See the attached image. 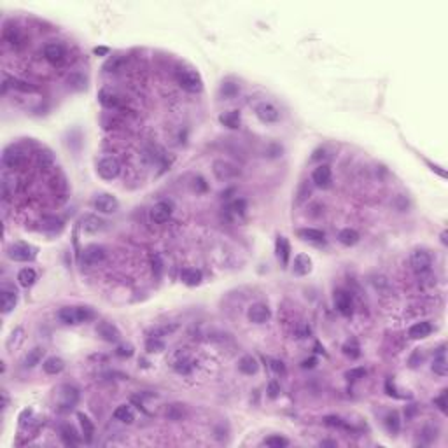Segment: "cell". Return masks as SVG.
<instances>
[{"instance_id":"1","label":"cell","mask_w":448,"mask_h":448,"mask_svg":"<svg viewBox=\"0 0 448 448\" xmlns=\"http://www.w3.org/2000/svg\"><path fill=\"white\" fill-rule=\"evenodd\" d=\"M175 79L181 88L189 91V93H200L203 88L202 77H200L198 72H195L193 68H179V70L175 72Z\"/></svg>"},{"instance_id":"2","label":"cell","mask_w":448,"mask_h":448,"mask_svg":"<svg viewBox=\"0 0 448 448\" xmlns=\"http://www.w3.org/2000/svg\"><path fill=\"white\" fill-rule=\"evenodd\" d=\"M7 256L18 263H28L37 257V247L25 244V242H16L7 247Z\"/></svg>"},{"instance_id":"3","label":"cell","mask_w":448,"mask_h":448,"mask_svg":"<svg viewBox=\"0 0 448 448\" xmlns=\"http://www.w3.org/2000/svg\"><path fill=\"white\" fill-rule=\"evenodd\" d=\"M212 172H214L215 179L219 181H233V179H238L240 177V168H238L237 165H233V163L230 161H224V159H217V161H214V165H212Z\"/></svg>"},{"instance_id":"4","label":"cell","mask_w":448,"mask_h":448,"mask_svg":"<svg viewBox=\"0 0 448 448\" xmlns=\"http://www.w3.org/2000/svg\"><path fill=\"white\" fill-rule=\"evenodd\" d=\"M91 205H93L95 210H98L100 214H114V212L119 210V202H117V198L114 195H111V193H100V195H97L93 198V202H91Z\"/></svg>"},{"instance_id":"5","label":"cell","mask_w":448,"mask_h":448,"mask_svg":"<svg viewBox=\"0 0 448 448\" xmlns=\"http://www.w3.org/2000/svg\"><path fill=\"white\" fill-rule=\"evenodd\" d=\"M97 172H98V175H100L102 179L112 181V179H116V177L119 175L121 165H119V161H117L116 158L107 156V158H104V159H100V161H98Z\"/></svg>"},{"instance_id":"6","label":"cell","mask_w":448,"mask_h":448,"mask_svg":"<svg viewBox=\"0 0 448 448\" xmlns=\"http://www.w3.org/2000/svg\"><path fill=\"white\" fill-rule=\"evenodd\" d=\"M431 266H432V259H431V254H429L427 250L419 249L412 254V268L417 275H424V273H427L429 270H431Z\"/></svg>"},{"instance_id":"7","label":"cell","mask_w":448,"mask_h":448,"mask_svg":"<svg viewBox=\"0 0 448 448\" xmlns=\"http://www.w3.org/2000/svg\"><path fill=\"white\" fill-rule=\"evenodd\" d=\"M104 259H105V249L97 244L88 245L81 254V263L86 264V266H93V264L102 263Z\"/></svg>"},{"instance_id":"8","label":"cell","mask_w":448,"mask_h":448,"mask_svg":"<svg viewBox=\"0 0 448 448\" xmlns=\"http://www.w3.org/2000/svg\"><path fill=\"white\" fill-rule=\"evenodd\" d=\"M18 305V292L14 287L4 284L2 291H0V308L2 313H11Z\"/></svg>"},{"instance_id":"9","label":"cell","mask_w":448,"mask_h":448,"mask_svg":"<svg viewBox=\"0 0 448 448\" xmlns=\"http://www.w3.org/2000/svg\"><path fill=\"white\" fill-rule=\"evenodd\" d=\"M79 401V390L74 385H62L60 389V406L63 412L72 410Z\"/></svg>"},{"instance_id":"10","label":"cell","mask_w":448,"mask_h":448,"mask_svg":"<svg viewBox=\"0 0 448 448\" xmlns=\"http://www.w3.org/2000/svg\"><path fill=\"white\" fill-rule=\"evenodd\" d=\"M270 317H272V310L264 303H254L247 312V319L254 324H264L270 321Z\"/></svg>"},{"instance_id":"11","label":"cell","mask_w":448,"mask_h":448,"mask_svg":"<svg viewBox=\"0 0 448 448\" xmlns=\"http://www.w3.org/2000/svg\"><path fill=\"white\" fill-rule=\"evenodd\" d=\"M256 116L257 119L261 121V123H277V121L280 119V112L279 109L275 107V105L272 104H266V102H263V104H259L256 107Z\"/></svg>"},{"instance_id":"12","label":"cell","mask_w":448,"mask_h":448,"mask_svg":"<svg viewBox=\"0 0 448 448\" xmlns=\"http://www.w3.org/2000/svg\"><path fill=\"white\" fill-rule=\"evenodd\" d=\"M97 335L100 336L104 341H107V343H116V341H119V338H121L119 329H117L112 322H107V321L98 322Z\"/></svg>"},{"instance_id":"13","label":"cell","mask_w":448,"mask_h":448,"mask_svg":"<svg viewBox=\"0 0 448 448\" xmlns=\"http://www.w3.org/2000/svg\"><path fill=\"white\" fill-rule=\"evenodd\" d=\"M65 48H63L62 44H48L44 48V58L48 60L49 63H53V65H62L63 62H65Z\"/></svg>"},{"instance_id":"14","label":"cell","mask_w":448,"mask_h":448,"mask_svg":"<svg viewBox=\"0 0 448 448\" xmlns=\"http://www.w3.org/2000/svg\"><path fill=\"white\" fill-rule=\"evenodd\" d=\"M312 182L317 188H329L333 182V173L329 165H319L312 173Z\"/></svg>"},{"instance_id":"15","label":"cell","mask_w":448,"mask_h":448,"mask_svg":"<svg viewBox=\"0 0 448 448\" xmlns=\"http://www.w3.org/2000/svg\"><path fill=\"white\" fill-rule=\"evenodd\" d=\"M335 306L343 317H350L354 312V305H352V298L348 292L345 291H336L335 292Z\"/></svg>"},{"instance_id":"16","label":"cell","mask_w":448,"mask_h":448,"mask_svg":"<svg viewBox=\"0 0 448 448\" xmlns=\"http://www.w3.org/2000/svg\"><path fill=\"white\" fill-rule=\"evenodd\" d=\"M172 203L168 202H159L154 205L153 208H151V219H153L154 222L158 224H163L166 222L170 217H172Z\"/></svg>"},{"instance_id":"17","label":"cell","mask_w":448,"mask_h":448,"mask_svg":"<svg viewBox=\"0 0 448 448\" xmlns=\"http://www.w3.org/2000/svg\"><path fill=\"white\" fill-rule=\"evenodd\" d=\"M81 226H82V230H84L86 233H98V231L104 230L105 222L102 221L98 215L86 214V215H82V219H81Z\"/></svg>"},{"instance_id":"18","label":"cell","mask_w":448,"mask_h":448,"mask_svg":"<svg viewBox=\"0 0 448 448\" xmlns=\"http://www.w3.org/2000/svg\"><path fill=\"white\" fill-rule=\"evenodd\" d=\"M275 252L279 261L282 263V266L286 268L289 264V257H291V245L287 242L286 237H279L277 238V244H275Z\"/></svg>"},{"instance_id":"19","label":"cell","mask_w":448,"mask_h":448,"mask_svg":"<svg viewBox=\"0 0 448 448\" xmlns=\"http://www.w3.org/2000/svg\"><path fill=\"white\" fill-rule=\"evenodd\" d=\"M431 333H432V324L427 321L417 322V324H413L412 328L408 329V336L412 338V340H424V338H427Z\"/></svg>"},{"instance_id":"20","label":"cell","mask_w":448,"mask_h":448,"mask_svg":"<svg viewBox=\"0 0 448 448\" xmlns=\"http://www.w3.org/2000/svg\"><path fill=\"white\" fill-rule=\"evenodd\" d=\"M292 272L299 277L308 275V273L312 272V259H310L306 254H298V256L294 257V263H292Z\"/></svg>"},{"instance_id":"21","label":"cell","mask_w":448,"mask_h":448,"mask_svg":"<svg viewBox=\"0 0 448 448\" xmlns=\"http://www.w3.org/2000/svg\"><path fill=\"white\" fill-rule=\"evenodd\" d=\"M2 161L7 168H20L23 163H25V156H23L21 151H18L13 147V149H7L6 153H4Z\"/></svg>"},{"instance_id":"22","label":"cell","mask_w":448,"mask_h":448,"mask_svg":"<svg viewBox=\"0 0 448 448\" xmlns=\"http://www.w3.org/2000/svg\"><path fill=\"white\" fill-rule=\"evenodd\" d=\"M446 355H445V345H441V347L438 348V352H436L434 355V361H432V371H434L436 375H439V377H446Z\"/></svg>"},{"instance_id":"23","label":"cell","mask_w":448,"mask_h":448,"mask_svg":"<svg viewBox=\"0 0 448 448\" xmlns=\"http://www.w3.org/2000/svg\"><path fill=\"white\" fill-rule=\"evenodd\" d=\"M202 279H203L202 272L196 268H184L181 272V280L189 287H196L200 282H202Z\"/></svg>"},{"instance_id":"24","label":"cell","mask_w":448,"mask_h":448,"mask_svg":"<svg viewBox=\"0 0 448 448\" xmlns=\"http://www.w3.org/2000/svg\"><path fill=\"white\" fill-rule=\"evenodd\" d=\"M7 88L23 91V93H35L37 91V88L33 84H30V82H26V81H21V79H16V77L6 79V82H4V93L7 91Z\"/></svg>"},{"instance_id":"25","label":"cell","mask_w":448,"mask_h":448,"mask_svg":"<svg viewBox=\"0 0 448 448\" xmlns=\"http://www.w3.org/2000/svg\"><path fill=\"white\" fill-rule=\"evenodd\" d=\"M298 237L306 242H313V244H324V240H326L324 231L317 230V228H305V230H299Z\"/></svg>"},{"instance_id":"26","label":"cell","mask_w":448,"mask_h":448,"mask_svg":"<svg viewBox=\"0 0 448 448\" xmlns=\"http://www.w3.org/2000/svg\"><path fill=\"white\" fill-rule=\"evenodd\" d=\"M219 121H221L222 126L230 128V130H237V128H240L242 116L238 111H230V112L221 114V116H219Z\"/></svg>"},{"instance_id":"27","label":"cell","mask_w":448,"mask_h":448,"mask_svg":"<svg viewBox=\"0 0 448 448\" xmlns=\"http://www.w3.org/2000/svg\"><path fill=\"white\" fill-rule=\"evenodd\" d=\"M44 352L46 350L42 347H35V348H32V350H28V354L23 357V368H26V370H30V368H35L37 364L42 361Z\"/></svg>"},{"instance_id":"28","label":"cell","mask_w":448,"mask_h":448,"mask_svg":"<svg viewBox=\"0 0 448 448\" xmlns=\"http://www.w3.org/2000/svg\"><path fill=\"white\" fill-rule=\"evenodd\" d=\"M63 368H65V361H63L62 357H56V355H53V357H48L42 363V370L48 375H58V373H62Z\"/></svg>"},{"instance_id":"29","label":"cell","mask_w":448,"mask_h":448,"mask_svg":"<svg viewBox=\"0 0 448 448\" xmlns=\"http://www.w3.org/2000/svg\"><path fill=\"white\" fill-rule=\"evenodd\" d=\"M238 370H240V373L244 375H256L257 370H259V364H257L256 357H252V355H244L240 361H238Z\"/></svg>"},{"instance_id":"30","label":"cell","mask_w":448,"mask_h":448,"mask_svg":"<svg viewBox=\"0 0 448 448\" xmlns=\"http://www.w3.org/2000/svg\"><path fill=\"white\" fill-rule=\"evenodd\" d=\"M77 419L81 422V429H82V436H84V441L91 443L93 441V436H95V426L91 422V419L86 413H77Z\"/></svg>"},{"instance_id":"31","label":"cell","mask_w":448,"mask_h":448,"mask_svg":"<svg viewBox=\"0 0 448 448\" xmlns=\"http://www.w3.org/2000/svg\"><path fill=\"white\" fill-rule=\"evenodd\" d=\"M40 230L49 231V233H58V231L63 230V221L60 217H55V215L42 217V221H40Z\"/></svg>"},{"instance_id":"32","label":"cell","mask_w":448,"mask_h":448,"mask_svg":"<svg viewBox=\"0 0 448 448\" xmlns=\"http://www.w3.org/2000/svg\"><path fill=\"white\" fill-rule=\"evenodd\" d=\"M98 102H100L102 107H105V109H116L117 105H119V98L109 89L98 91Z\"/></svg>"},{"instance_id":"33","label":"cell","mask_w":448,"mask_h":448,"mask_svg":"<svg viewBox=\"0 0 448 448\" xmlns=\"http://www.w3.org/2000/svg\"><path fill=\"white\" fill-rule=\"evenodd\" d=\"M114 419L119 420V422H123V424H131L135 420V413L128 405H121L114 410Z\"/></svg>"},{"instance_id":"34","label":"cell","mask_w":448,"mask_h":448,"mask_svg":"<svg viewBox=\"0 0 448 448\" xmlns=\"http://www.w3.org/2000/svg\"><path fill=\"white\" fill-rule=\"evenodd\" d=\"M60 432H62V439H63V443H65V445L75 446V445H79V443H81V438H79V434L75 432V429L72 426H68V424L62 426Z\"/></svg>"},{"instance_id":"35","label":"cell","mask_w":448,"mask_h":448,"mask_svg":"<svg viewBox=\"0 0 448 448\" xmlns=\"http://www.w3.org/2000/svg\"><path fill=\"white\" fill-rule=\"evenodd\" d=\"M359 233L355 230H352V228H345V230H341L340 233H338V240H340V244L347 245V247H352L355 245L359 242Z\"/></svg>"},{"instance_id":"36","label":"cell","mask_w":448,"mask_h":448,"mask_svg":"<svg viewBox=\"0 0 448 448\" xmlns=\"http://www.w3.org/2000/svg\"><path fill=\"white\" fill-rule=\"evenodd\" d=\"M245 210H247V202H245V200H242V198L235 200V202H231L226 207V214L231 215L233 219L242 217V215L245 214Z\"/></svg>"},{"instance_id":"37","label":"cell","mask_w":448,"mask_h":448,"mask_svg":"<svg viewBox=\"0 0 448 448\" xmlns=\"http://www.w3.org/2000/svg\"><path fill=\"white\" fill-rule=\"evenodd\" d=\"M37 280V272L33 268H23L20 273H18V282L23 287H32Z\"/></svg>"},{"instance_id":"38","label":"cell","mask_w":448,"mask_h":448,"mask_svg":"<svg viewBox=\"0 0 448 448\" xmlns=\"http://www.w3.org/2000/svg\"><path fill=\"white\" fill-rule=\"evenodd\" d=\"M58 319L63 322V324L74 326L77 324V312H75V306H65L58 312Z\"/></svg>"},{"instance_id":"39","label":"cell","mask_w":448,"mask_h":448,"mask_svg":"<svg viewBox=\"0 0 448 448\" xmlns=\"http://www.w3.org/2000/svg\"><path fill=\"white\" fill-rule=\"evenodd\" d=\"M193 366H195V364H193V361L189 359L188 355H179V359H177V361H175V364H173L175 371H177V373H181V375H188V373H191Z\"/></svg>"},{"instance_id":"40","label":"cell","mask_w":448,"mask_h":448,"mask_svg":"<svg viewBox=\"0 0 448 448\" xmlns=\"http://www.w3.org/2000/svg\"><path fill=\"white\" fill-rule=\"evenodd\" d=\"M75 312H77V324L89 322L97 319V313H95L93 308H89V306H75Z\"/></svg>"},{"instance_id":"41","label":"cell","mask_w":448,"mask_h":448,"mask_svg":"<svg viewBox=\"0 0 448 448\" xmlns=\"http://www.w3.org/2000/svg\"><path fill=\"white\" fill-rule=\"evenodd\" d=\"M175 329H177V324H163V326H158V328H154L153 331H151L149 336H153V338H165V336L172 335Z\"/></svg>"},{"instance_id":"42","label":"cell","mask_w":448,"mask_h":448,"mask_svg":"<svg viewBox=\"0 0 448 448\" xmlns=\"http://www.w3.org/2000/svg\"><path fill=\"white\" fill-rule=\"evenodd\" d=\"M385 426H387V429H389L390 432H394V434H396V432L399 431V427H401L399 413H397V412L389 413V415L385 417Z\"/></svg>"},{"instance_id":"43","label":"cell","mask_w":448,"mask_h":448,"mask_svg":"<svg viewBox=\"0 0 448 448\" xmlns=\"http://www.w3.org/2000/svg\"><path fill=\"white\" fill-rule=\"evenodd\" d=\"M264 445L270 446V448H284L289 445V441H287L284 436L280 434H273V436H268L266 439H264Z\"/></svg>"},{"instance_id":"44","label":"cell","mask_w":448,"mask_h":448,"mask_svg":"<svg viewBox=\"0 0 448 448\" xmlns=\"http://www.w3.org/2000/svg\"><path fill=\"white\" fill-rule=\"evenodd\" d=\"M166 417H168L170 420H182V417H184V406L170 405L168 410H166Z\"/></svg>"},{"instance_id":"45","label":"cell","mask_w":448,"mask_h":448,"mask_svg":"<svg viewBox=\"0 0 448 448\" xmlns=\"http://www.w3.org/2000/svg\"><path fill=\"white\" fill-rule=\"evenodd\" d=\"M146 348H147V352H161V350H165V343H163L161 338L149 336V340H147V343H146Z\"/></svg>"},{"instance_id":"46","label":"cell","mask_w":448,"mask_h":448,"mask_svg":"<svg viewBox=\"0 0 448 448\" xmlns=\"http://www.w3.org/2000/svg\"><path fill=\"white\" fill-rule=\"evenodd\" d=\"M123 63H124L123 56H112V58H109V62L104 65V70L105 72H116V70H119Z\"/></svg>"},{"instance_id":"47","label":"cell","mask_w":448,"mask_h":448,"mask_svg":"<svg viewBox=\"0 0 448 448\" xmlns=\"http://www.w3.org/2000/svg\"><path fill=\"white\" fill-rule=\"evenodd\" d=\"M4 37H6V40L11 46H18L21 42V35H20V32H18L16 28H7L6 32H4Z\"/></svg>"},{"instance_id":"48","label":"cell","mask_w":448,"mask_h":448,"mask_svg":"<svg viewBox=\"0 0 448 448\" xmlns=\"http://www.w3.org/2000/svg\"><path fill=\"white\" fill-rule=\"evenodd\" d=\"M21 335H23L21 328H16L13 333H11L9 340H7V348H9V350H14V348L18 347V343H20V340H21Z\"/></svg>"},{"instance_id":"49","label":"cell","mask_w":448,"mask_h":448,"mask_svg":"<svg viewBox=\"0 0 448 448\" xmlns=\"http://www.w3.org/2000/svg\"><path fill=\"white\" fill-rule=\"evenodd\" d=\"M238 93V86L235 82H222L221 86V95L224 98H233Z\"/></svg>"},{"instance_id":"50","label":"cell","mask_w":448,"mask_h":448,"mask_svg":"<svg viewBox=\"0 0 448 448\" xmlns=\"http://www.w3.org/2000/svg\"><path fill=\"white\" fill-rule=\"evenodd\" d=\"M364 375H366V370H364V368H352V370H348L347 373H345V377H347V380L355 382V380L364 378Z\"/></svg>"},{"instance_id":"51","label":"cell","mask_w":448,"mask_h":448,"mask_svg":"<svg viewBox=\"0 0 448 448\" xmlns=\"http://www.w3.org/2000/svg\"><path fill=\"white\" fill-rule=\"evenodd\" d=\"M324 424H326V426H329V427H347L348 429V426L345 424V420L340 419V417H336V415L324 417Z\"/></svg>"},{"instance_id":"52","label":"cell","mask_w":448,"mask_h":448,"mask_svg":"<svg viewBox=\"0 0 448 448\" xmlns=\"http://www.w3.org/2000/svg\"><path fill=\"white\" fill-rule=\"evenodd\" d=\"M151 264H153V272H154V275L158 277H161V272H163V261H161V256H159V254H153V256H151Z\"/></svg>"},{"instance_id":"53","label":"cell","mask_w":448,"mask_h":448,"mask_svg":"<svg viewBox=\"0 0 448 448\" xmlns=\"http://www.w3.org/2000/svg\"><path fill=\"white\" fill-rule=\"evenodd\" d=\"M343 352L347 355H350L352 359H355V357H359V347H357V343H355V341H352V343H347V345H343Z\"/></svg>"},{"instance_id":"54","label":"cell","mask_w":448,"mask_h":448,"mask_svg":"<svg viewBox=\"0 0 448 448\" xmlns=\"http://www.w3.org/2000/svg\"><path fill=\"white\" fill-rule=\"evenodd\" d=\"M193 188H195L196 193H205L208 189V186L203 177H195V179H193Z\"/></svg>"},{"instance_id":"55","label":"cell","mask_w":448,"mask_h":448,"mask_svg":"<svg viewBox=\"0 0 448 448\" xmlns=\"http://www.w3.org/2000/svg\"><path fill=\"white\" fill-rule=\"evenodd\" d=\"M116 354L119 357H130V355H133V347L131 345H119L116 348Z\"/></svg>"},{"instance_id":"56","label":"cell","mask_w":448,"mask_h":448,"mask_svg":"<svg viewBox=\"0 0 448 448\" xmlns=\"http://www.w3.org/2000/svg\"><path fill=\"white\" fill-rule=\"evenodd\" d=\"M266 392H268V396L272 397V399H275V397L280 394V385L277 382L272 380V382L268 383V390H266Z\"/></svg>"},{"instance_id":"57","label":"cell","mask_w":448,"mask_h":448,"mask_svg":"<svg viewBox=\"0 0 448 448\" xmlns=\"http://www.w3.org/2000/svg\"><path fill=\"white\" fill-rule=\"evenodd\" d=\"M434 405L438 406V408L441 410L443 413L446 412V390H443V392H441V396H439V397H436V399H434Z\"/></svg>"},{"instance_id":"58","label":"cell","mask_w":448,"mask_h":448,"mask_svg":"<svg viewBox=\"0 0 448 448\" xmlns=\"http://www.w3.org/2000/svg\"><path fill=\"white\" fill-rule=\"evenodd\" d=\"M272 368L277 375H286V366H284V363H280V361H272Z\"/></svg>"},{"instance_id":"59","label":"cell","mask_w":448,"mask_h":448,"mask_svg":"<svg viewBox=\"0 0 448 448\" xmlns=\"http://www.w3.org/2000/svg\"><path fill=\"white\" fill-rule=\"evenodd\" d=\"M308 195H310V188H308V186H306V184H303V186H301V189H299V195H298V196H299V200H298V202H303V200H305Z\"/></svg>"},{"instance_id":"60","label":"cell","mask_w":448,"mask_h":448,"mask_svg":"<svg viewBox=\"0 0 448 448\" xmlns=\"http://www.w3.org/2000/svg\"><path fill=\"white\" fill-rule=\"evenodd\" d=\"M315 364H317V359H315V357H310V359H305V361H303V363H301V368H305V370H306V368H313Z\"/></svg>"},{"instance_id":"61","label":"cell","mask_w":448,"mask_h":448,"mask_svg":"<svg viewBox=\"0 0 448 448\" xmlns=\"http://www.w3.org/2000/svg\"><path fill=\"white\" fill-rule=\"evenodd\" d=\"M109 49L107 48H95V55H107Z\"/></svg>"},{"instance_id":"62","label":"cell","mask_w":448,"mask_h":448,"mask_svg":"<svg viewBox=\"0 0 448 448\" xmlns=\"http://www.w3.org/2000/svg\"><path fill=\"white\" fill-rule=\"evenodd\" d=\"M321 446H336V441H322Z\"/></svg>"},{"instance_id":"63","label":"cell","mask_w":448,"mask_h":448,"mask_svg":"<svg viewBox=\"0 0 448 448\" xmlns=\"http://www.w3.org/2000/svg\"><path fill=\"white\" fill-rule=\"evenodd\" d=\"M441 242H443V245H446V231H443L441 233Z\"/></svg>"}]
</instances>
